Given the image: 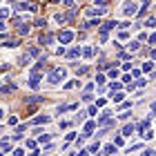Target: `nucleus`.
Listing matches in <instances>:
<instances>
[{"label":"nucleus","instance_id":"2","mask_svg":"<svg viewBox=\"0 0 156 156\" xmlns=\"http://www.w3.org/2000/svg\"><path fill=\"white\" fill-rule=\"evenodd\" d=\"M136 11H138V5L132 2V0H127V2L123 5V13H125L127 18H129V16H136Z\"/></svg>","mask_w":156,"mask_h":156},{"label":"nucleus","instance_id":"31","mask_svg":"<svg viewBox=\"0 0 156 156\" xmlns=\"http://www.w3.org/2000/svg\"><path fill=\"white\" fill-rule=\"evenodd\" d=\"M27 51H29V54H31V58H38V56H40V51H38V49H36V47H31V49H27Z\"/></svg>","mask_w":156,"mask_h":156},{"label":"nucleus","instance_id":"6","mask_svg":"<svg viewBox=\"0 0 156 156\" xmlns=\"http://www.w3.org/2000/svg\"><path fill=\"white\" fill-rule=\"evenodd\" d=\"M16 9H18V11H36V5H31V2H27V0H23V2L16 5Z\"/></svg>","mask_w":156,"mask_h":156},{"label":"nucleus","instance_id":"5","mask_svg":"<svg viewBox=\"0 0 156 156\" xmlns=\"http://www.w3.org/2000/svg\"><path fill=\"white\" fill-rule=\"evenodd\" d=\"M29 87L31 89H38L40 87V72H31V76H29Z\"/></svg>","mask_w":156,"mask_h":156},{"label":"nucleus","instance_id":"46","mask_svg":"<svg viewBox=\"0 0 156 156\" xmlns=\"http://www.w3.org/2000/svg\"><path fill=\"white\" fill-rule=\"evenodd\" d=\"M129 114H132V112H125V114H120L118 118H120V120H127V118H129Z\"/></svg>","mask_w":156,"mask_h":156},{"label":"nucleus","instance_id":"22","mask_svg":"<svg viewBox=\"0 0 156 156\" xmlns=\"http://www.w3.org/2000/svg\"><path fill=\"white\" fill-rule=\"evenodd\" d=\"M123 98H125L123 91H116V94H112V101H114V103H123Z\"/></svg>","mask_w":156,"mask_h":156},{"label":"nucleus","instance_id":"44","mask_svg":"<svg viewBox=\"0 0 156 156\" xmlns=\"http://www.w3.org/2000/svg\"><path fill=\"white\" fill-rule=\"evenodd\" d=\"M56 54L62 56V54H65V47H62V45H60V47H56Z\"/></svg>","mask_w":156,"mask_h":156},{"label":"nucleus","instance_id":"30","mask_svg":"<svg viewBox=\"0 0 156 156\" xmlns=\"http://www.w3.org/2000/svg\"><path fill=\"white\" fill-rule=\"evenodd\" d=\"M109 89H112V91H120V89H123V85H120V83H112Z\"/></svg>","mask_w":156,"mask_h":156},{"label":"nucleus","instance_id":"25","mask_svg":"<svg viewBox=\"0 0 156 156\" xmlns=\"http://www.w3.org/2000/svg\"><path fill=\"white\" fill-rule=\"evenodd\" d=\"M83 56H85V58H91V56H94V49H91V47H85V49H83Z\"/></svg>","mask_w":156,"mask_h":156},{"label":"nucleus","instance_id":"8","mask_svg":"<svg viewBox=\"0 0 156 156\" xmlns=\"http://www.w3.org/2000/svg\"><path fill=\"white\" fill-rule=\"evenodd\" d=\"M105 11H107V7H96V5H94L91 9H87V16H96V18H98V16H103Z\"/></svg>","mask_w":156,"mask_h":156},{"label":"nucleus","instance_id":"15","mask_svg":"<svg viewBox=\"0 0 156 156\" xmlns=\"http://www.w3.org/2000/svg\"><path fill=\"white\" fill-rule=\"evenodd\" d=\"M114 27H118L116 20H107V23L103 25V29H101V31H109V29H114Z\"/></svg>","mask_w":156,"mask_h":156},{"label":"nucleus","instance_id":"1","mask_svg":"<svg viewBox=\"0 0 156 156\" xmlns=\"http://www.w3.org/2000/svg\"><path fill=\"white\" fill-rule=\"evenodd\" d=\"M65 78H67V69L65 67H56V69H51V74H49L47 85L49 87H56V85H60Z\"/></svg>","mask_w":156,"mask_h":156},{"label":"nucleus","instance_id":"21","mask_svg":"<svg viewBox=\"0 0 156 156\" xmlns=\"http://www.w3.org/2000/svg\"><path fill=\"white\" fill-rule=\"evenodd\" d=\"M29 31H31V27H29V25H20V27H18V34H20V36H27Z\"/></svg>","mask_w":156,"mask_h":156},{"label":"nucleus","instance_id":"39","mask_svg":"<svg viewBox=\"0 0 156 156\" xmlns=\"http://www.w3.org/2000/svg\"><path fill=\"white\" fill-rule=\"evenodd\" d=\"M152 136H154V132L147 127V132H143V138H152Z\"/></svg>","mask_w":156,"mask_h":156},{"label":"nucleus","instance_id":"20","mask_svg":"<svg viewBox=\"0 0 156 156\" xmlns=\"http://www.w3.org/2000/svg\"><path fill=\"white\" fill-rule=\"evenodd\" d=\"M54 20H56V23H60V25H65L67 23V13H56Z\"/></svg>","mask_w":156,"mask_h":156},{"label":"nucleus","instance_id":"50","mask_svg":"<svg viewBox=\"0 0 156 156\" xmlns=\"http://www.w3.org/2000/svg\"><path fill=\"white\" fill-rule=\"evenodd\" d=\"M5 29H7V23H5L2 18H0V31H5Z\"/></svg>","mask_w":156,"mask_h":156},{"label":"nucleus","instance_id":"51","mask_svg":"<svg viewBox=\"0 0 156 156\" xmlns=\"http://www.w3.org/2000/svg\"><path fill=\"white\" fill-rule=\"evenodd\" d=\"M74 2H76V0H62V5H65V7H72Z\"/></svg>","mask_w":156,"mask_h":156},{"label":"nucleus","instance_id":"52","mask_svg":"<svg viewBox=\"0 0 156 156\" xmlns=\"http://www.w3.org/2000/svg\"><path fill=\"white\" fill-rule=\"evenodd\" d=\"M147 38H150V42L154 45V42H156V34H152V36H147Z\"/></svg>","mask_w":156,"mask_h":156},{"label":"nucleus","instance_id":"3","mask_svg":"<svg viewBox=\"0 0 156 156\" xmlns=\"http://www.w3.org/2000/svg\"><path fill=\"white\" fill-rule=\"evenodd\" d=\"M54 40H56V36H54V34H49V31L40 34V38H38V42H40V45H45V47L54 45Z\"/></svg>","mask_w":156,"mask_h":156},{"label":"nucleus","instance_id":"24","mask_svg":"<svg viewBox=\"0 0 156 156\" xmlns=\"http://www.w3.org/2000/svg\"><path fill=\"white\" fill-rule=\"evenodd\" d=\"M138 47H140V42H129V45H127V51H138Z\"/></svg>","mask_w":156,"mask_h":156},{"label":"nucleus","instance_id":"14","mask_svg":"<svg viewBox=\"0 0 156 156\" xmlns=\"http://www.w3.org/2000/svg\"><path fill=\"white\" fill-rule=\"evenodd\" d=\"M16 91V85H2L0 87V94H13Z\"/></svg>","mask_w":156,"mask_h":156},{"label":"nucleus","instance_id":"49","mask_svg":"<svg viewBox=\"0 0 156 156\" xmlns=\"http://www.w3.org/2000/svg\"><path fill=\"white\" fill-rule=\"evenodd\" d=\"M123 143V136H114V145H120Z\"/></svg>","mask_w":156,"mask_h":156},{"label":"nucleus","instance_id":"32","mask_svg":"<svg viewBox=\"0 0 156 156\" xmlns=\"http://www.w3.org/2000/svg\"><path fill=\"white\" fill-rule=\"evenodd\" d=\"M25 129H27L25 125H18V127H16V136H23V134H25Z\"/></svg>","mask_w":156,"mask_h":156},{"label":"nucleus","instance_id":"34","mask_svg":"<svg viewBox=\"0 0 156 156\" xmlns=\"http://www.w3.org/2000/svg\"><path fill=\"white\" fill-rule=\"evenodd\" d=\"M118 40H129V34H127V31H120V34H118Z\"/></svg>","mask_w":156,"mask_h":156},{"label":"nucleus","instance_id":"40","mask_svg":"<svg viewBox=\"0 0 156 156\" xmlns=\"http://www.w3.org/2000/svg\"><path fill=\"white\" fill-rule=\"evenodd\" d=\"M25 154V150H23V147H18V150H13V156H23Z\"/></svg>","mask_w":156,"mask_h":156},{"label":"nucleus","instance_id":"23","mask_svg":"<svg viewBox=\"0 0 156 156\" xmlns=\"http://www.w3.org/2000/svg\"><path fill=\"white\" fill-rule=\"evenodd\" d=\"M145 27H147V29H154V27H156V18H154V16H150V18L145 20Z\"/></svg>","mask_w":156,"mask_h":156},{"label":"nucleus","instance_id":"43","mask_svg":"<svg viewBox=\"0 0 156 156\" xmlns=\"http://www.w3.org/2000/svg\"><path fill=\"white\" fill-rule=\"evenodd\" d=\"M85 91H87V94H91V91H94V83H89L87 87H85Z\"/></svg>","mask_w":156,"mask_h":156},{"label":"nucleus","instance_id":"54","mask_svg":"<svg viewBox=\"0 0 156 156\" xmlns=\"http://www.w3.org/2000/svg\"><path fill=\"white\" fill-rule=\"evenodd\" d=\"M2 114H5V109H2V107H0V120H2Z\"/></svg>","mask_w":156,"mask_h":156},{"label":"nucleus","instance_id":"16","mask_svg":"<svg viewBox=\"0 0 156 156\" xmlns=\"http://www.w3.org/2000/svg\"><path fill=\"white\" fill-rule=\"evenodd\" d=\"M98 25H101V20H98V18L96 20H87V23L83 25V29H91V27H98Z\"/></svg>","mask_w":156,"mask_h":156},{"label":"nucleus","instance_id":"18","mask_svg":"<svg viewBox=\"0 0 156 156\" xmlns=\"http://www.w3.org/2000/svg\"><path fill=\"white\" fill-rule=\"evenodd\" d=\"M114 152H116L114 143H109V145H105V147H103V154H105V156H109V154H114Z\"/></svg>","mask_w":156,"mask_h":156},{"label":"nucleus","instance_id":"4","mask_svg":"<svg viewBox=\"0 0 156 156\" xmlns=\"http://www.w3.org/2000/svg\"><path fill=\"white\" fill-rule=\"evenodd\" d=\"M58 40L62 42V45L72 42V40H74V31H69V29H62V31H60V36H58Z\"/></svg>","mask_w":156,"mask_h":156},{"label":"nucleus","instance_id":"27","mask_svg":"<svg viewBox=\"0 0 156 156\" xmlns=\"http://www.w3.org/2000/svg\"><path fill=\"white\" fill-rule=\"evenodd\" d=\"M98 150H101V143H98V140H96V143H91V145H89V152H91V154H96Z\"/></svg>","mask_w":156,"mask_h":156},{"label":"nucleus","instance_id":"37","mask_svg":"<svg viewBox=\"0 0 156 156\" xmlns=\"http://www.w3.org/2000/svg\"><path fill=\"white\" fill-rule=\"evenodd\" d=\"M87 74V65H83V67H78V76H85Z\"/></svg>","mask_w":156,"mask_h":156},{"label":"nucleus","instance_id":"12","mask_svg":"<svg viewBox=\"0 0 156 156\" xmlns=\"http://www.w3.org/2000/svg\"><path fill=\"white\" fill-rule=\"evenodd\" d=\"M0 150H2V152H9V150H11V140L7 138V136L0 138Z\"/></svg>","mask_w":156,"mask_h":156},{"label":"nucleus","instance_id":"33","mask_svg":"<svg viewBox=\"0 0 156 156\" xmlns=\"http://www.w3.org/2000/svg\"><path fill=\"white\" fill-rule=\"evenodd\" d=\"M112 0H96V7H107Z\"/></svg>","mask_w":156,"mask_h":156},{"label":"nucleus","instance_id":"36","mask_svg":"<svg viewBox=\"0 0 156 156\" xmlns=\"http://www.w3.org/2000/svg\"><path fill=\"white\" fill-rule=\"evenodd\" d=\"M87 114H89V116H96V114H98V109H96V105H91V107L87 109Z\"/></svg>","mask_w":156,"mask_h":156},{"label":"nucleus","instance_id":"29","mask_svg":"<svg viewBox=\"0 0 156 156\" xmlns=\"http://www.w3.org/2000/svg\"><path fill=\"white\" fill-rule=\"evenodd\" d=\"M76 85H80V83H78V80H67L65 83V89H74Z\"/></svg>","mask_w":156,"mask_h":156},{"label":"nucleus","instance_id":"41","mask_svg":"<svg viewBox=\"0 0 156 156\" xmlns=\"http://www.w3.org/2000/svg\"><path fill=\"white\" fill-rule=\"evenodd\" d=\"M129 76H132V78H138V76H140V69H132Z\"/></svg>","mask_w":156,"mask_h":156},{"label":"nucleus","instance_id":"35","mask_svg":"<svg viewBox=\"0 0 156 156\" xmlns=\"http://www.w3.org/2000/svg\"><path fill=\"white\" fill-rule=\"evenodd\" d=\"M105 80H107V76H103V74H98V76H96V83H98V85H103Z\"/></svg>","mask_w":156,"mask_h":156},{"label":"nucleus","instance_id":"28","mask_svg":"<svg viewBox=\"0 0 156 156\" xmlns=\"http://www.w3.org/2000/svg\"><path fill=\"white\" fill-rule=\"evenodd\" d=\"M34 25H36V27H40V29H45V27H47V20H45V18H38Z\"/></svg>","mask_w":156,"mask_h":156},{"label":"nucleus","instance_id":"47","mask_svg":"<svg viewBox=\"0 0 156 156\" xmlns=\"http://www.w3.org/2000/svg\"><path fill=\"white\" fill-rule=\"evenodd\" d=\"M74 136H76V134H74V132H69V134H67V136H65V140H67V143H69V140H74Z\"/></svg>","mask_w":156,"mask_h":156},{"label":"nucleus","instance_id":"26","mask_svg":"<svg viewBox=\"0 0 156 156\" xmlns=\"http://www.w3.org/2000/svg\"><path fill=\"white\" fill-rule=\"evenodd\" d=\"M9 13H11V9H9V7H5V9H0V18H9Z\"/></svg>","mask_w":156,"mask_h":156},{"label":"nucleus","instance_id":"17","mask_svg":"<svg viewBox=\"0 0 156 156\" xmlns=\"http://www.w3.org/2000/svg\"><path fill=\"white\" fill-rule=\"evenodd\" d=\"M134 132H136V127H134V125H125L123 127V136H132Z\"/></svg>","mask_w":156,"mask_h":156},{"label":"nucleus","instance_id":"19","mask_svg":"<svg viewBox=\"0 0 156 156\" xmlns=\"http://www.w3.org/2000/svg\"><path fill=\"white\" fill-rule=\"evenodd\" d=\"M49 120H51V116H36V118H34V123H36V125H45V123H49Z\"/></svg>","mask_w":156,"mask_h":156},{"label":"nucleus","instance_id":"56","mask_svg":"<svg viewBox=\"0 0 156 156\" xmlns=\"http://www.w3.org/2000/svg\"><path fill=\"white\" fill-rule=\"evenodd\" d=\"M0 156H2V154H0Z\"/></svg>","mask_w":156,"mask_h":156},{"label":"nucleus","instance_id":"42","mask_svg":"<svg viewBox=\"0 0 156 156\" xmlns=\"http://www.w3.org/2000/svg\"><path fill=\"white\" fill-rule=\"evenodd\" d=\"M107 78H118V72H116L114 67H112V72H109V76H107Z\"/></svg>","mask_w":156,"mask_h":156},{"label":"nucleus","instance_id":"38","mask_svg":"<svg viewBox=\"0 0 156 156\" xmlns=\"http://www.w3.org/2000/svg\"><path fill=\"white\" fill-rule=\"evenodd\" d=\"M152 67H154V62H152V60H150V62H145V65H143V72H150Z\"/></svg>","mask_w":156,"mask_h":156},{"label":"nucleus","instance_id":"55","mask_svg":"<svg viewBox=\"0 0 156 156\" xmlns=\"http://www.w3.org/2000/svg\"><path fill=\"white\" fill-rule=\"evenodd\" d=\"M152 112H154V114H156V103H154V105H152Z\"/></svg>","mask_w":156,"mask_h":156},{"label":"nucleus","instance_id":"13","mask_svg":"<svg viewBox=\"0 0 156 156\" xmlns=\"http://www.w3.org/2000/svg\"><path fill=\"white\" fill-rule=\"evenodd\" d=\"M74 109H78V105H76V103H72V105H60V107H58L60 114H65V112H74Z\"/></svg>","mask_w":156,"mask_h":156},{"label":"nucleus","instance_id":"9","mask_svg":"<svg viewBox=\"0 0 156 156\" xmlns=\"http://www.w3.org/2000/svg\"><path fill=\"white\" fill-rule=\"evenodd\" d=\"M94 129H96V120H89V123H85V127H83V136H89Z\"/></svg>","mask_w":156,"mask_h":156},{"label":"nucleus","instance_id":"11","mask_svg":"<svg viewBox=\"0 0 156 156\" xmlns=\"http://www.w3.org/2000/svg\"><path fill=\"white\" fill-rule=\"evenodd\" d=\"M2 47H9V49H13V47H18L20 45V40H16V38H7L5 42H0Z\"/></svg>","mask_w":156,"mask_h":156},{"label":"nucleus","instance_id":"53","mask_svg":"<svg viewBox=\"0 0 156 156\" xmlns=\"http://www.w3.org/2000/svg\"><path fill=\"white\" fill-rule=\"evenodd\" d=\"M143 156H152V150H147V152H145V154H143Z\"/></svg>","mask_w":156,"mask_h":156},{"label":"nucleus","instance_id":"48","mask_svg":"<svg viewBox=\"0 0 156 156\" xmlns=\"http://www.w3.org/2000/svg\"><path fill=\"white\" fill-rule=\"evenodd\" d=\"M76 120H78V123H83V120H85V112H80V114L76 116Z\"/></svg>","mask_w":156,"mask_h":156},{"label":"nucleus","instance_id":"45","mask_svg":"<svg viewBox=\"0 0 156 156\" xmlns=\"http://www.w3.org/2000/svg\"><path fill=\"white\" fill-rule=\"evenodd\" d=\"M49 138H51V136H49V134H45V136H40V143H49Z\"/></svg>","mask_w":156,"mask_h":156},{"label":"nucleus","instance_id":"7","mask_svg":"<svg viewBox=\"0 0 156 156\" xmlns=\"http://www.w3.org/2000/svg\"><path fill=\"white\" fill-rule=\"evenodd\" d=\"M80 54H83V49H80V47H72L69 51H65V58H67V60H74V58H78Z\"/></svg>","mask_w":156,"mask_h":156},{"label":"nucleus","instance_id":"10","mask_svg":"<svg viewBox=\"0 0 156 156\" xmlns=\"http://www.w3.org/2000/svg\"><path fill=\"white\" fill-rule=\"evenodd\" d=\"M18 62H20V65H23V67H27V65H29V62H31V54L29 51H25L23 56H20V58H18Z\"/></svg>","mask_w":156,"mask_h":156}]
</instances>
